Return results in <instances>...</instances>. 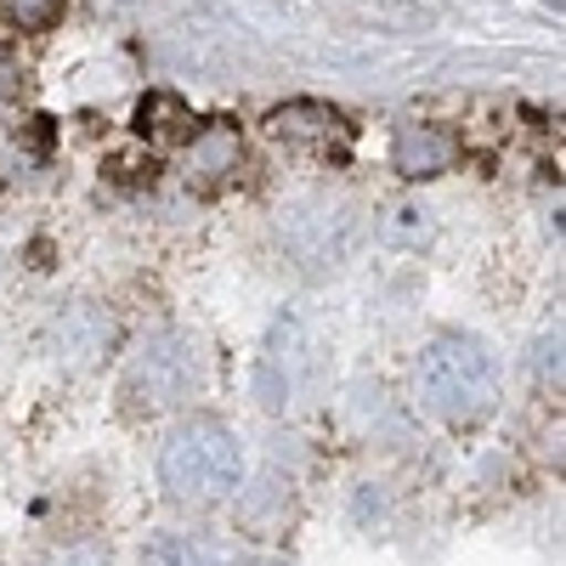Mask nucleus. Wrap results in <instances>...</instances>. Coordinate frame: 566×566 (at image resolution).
Wrapping results in <instances>:
<instances>
[{"label": "nucleus", "mask_w": 566, "mask_h": 566, "mask_svg": "<svg viewBox=\"0 0 566 566\" xmlns=\"http://www.w3.org/2000/svg\"><path fill=\"white\" fill-rule=\"evenodd\" d=\"M18 85H23L18 63H12V57H0V97H18Z\"/></svg>", "instance_id": "9b49d317"}, {"label": "nucleus", "mask_w": 566, "mask_h": 566, "mask_svg": "<svg viewBox=\"0 0 566 566\" xmlns=\"http://www.w3.org/2000/svg\"><path fill=\"white\" fill-rule=\"evenodd\" d=\"M227 170H239V136H232L227 125H210V130H199L193 136V176L199 187H216Z\"/></svg>", "instance_id": "0eeeda50"}, {"label": "nucleus", "mask_w": 566, "mask_h": 566, "mask_svg": "<svg viewBox=\"0 0 566 566\" xmlns=\"http://www.w3.org/2000/svg\"><path fill=\"white\" fill-rule=\"evenodd\" d=\"M419 402L448 424H482L499 408V363L476 335H437L419 352Z\"/></svg>", "instance_id": "f03ea898"}, {"label": "nucleus", "mask_w": 566, "mask_h": 566, "mask_svg": "<svg viewBox=\"0 0 566 566\" xmlns=\"http://www.w3.org/2000/svg\"><path fill=\"white\" fill-rule=\"evenodd\" d=\"M159 482L176 504H193V510H210V504H227L244 482V453H239V437L227 431L221 419L199 413V419H181L176 431L165 437L159 448Z\"/></svg>", "instance_id": "f257e3e1"}, {"label": "nucleus", "mask_w": 566, "mask_h": 566, "mask_svg": "<svg viewBox=\"0 0 566 566\" xmlns=\"http://www.w3.org/2000/svg\"><path fill=\"white\" fill-rule=\"evenodd\" d=\"M205 380V352L193 335H181V328H165L154 335L130 357V374H125V408L130 413H159V408H176L199 391Z\"/></svg>", "instance_id": "7ed1b4c3"}, {"label": "nucleus", "mask_w": 566, "mask_h": 566, "mask_svg": "<svg viewBox=\"0 0 566 566\" xmlns=\"http://www.w3.org/2000/svg\"><path fill=\"white\" fill-rule=\"evenodd\" d=\"M255 566H283V560H255Z\"/></svg>", "instance_id": "f8f14e48"}, {"label": "nucleus", "mask_w": 566, "mask_h": 566, "mask_svg": "<svg viewBox=\"0 0 566 566\" xmlns=\"http://www.w3.org/2000/svg\"><path fill=\"white\" fill-rule=\"evenodd\" d=\"M136 130L159 142V148H176V142H193L205 125L193 119V108H187L176 91H148V97L136 103Z\"/></svg>", "instance_id": "39448f33"}, {"label": "nucleus", "mask_w": 566, "mask_h": 566, "mask_svg": "<svg viewBox=\"0 0 566 566\" xmlns=\"http://www.w3.org/2000/svg\"><path fill=\"white\" fill-rule=\"evenodd\" d=\"M52 566H108V555L103 549H63Z\"/></svg>", "instance_id": "9d476101"}, {"label": "nucleus", "mask_w": 566, "mask_h": 566, "mask_svg": "<svg viewBox=\"0 0 566 566\" xmlns=\"http://www.w3.org/2000/svg\"><path fill=\"white\" fill-rule=\"evenodd\" d=\"M453 159H459V136L442 130V125H402L397 142H391V165L413 181L453 170Z\"/></svg>", "instance_id": "20e7f679"}, {"label": "nucleus", "mask_w": 566, "mask_h": 566, "mask_svg": "<svg viewBox=\"0 0 566 566\" xmlns=\"http://www.w3.org/2000/svg\"><path fill=\"white\" fill-rule=\"evenodd\" d=\"M63 18V0H0V23L18 34H45Z\"/></svg>", "instance_id": "1a4fd4ad"}, {"label": "nucleus", "mask_w": 566, "mask_h": 566, "mask_svg": "<svg viewBox=\"0 0 566 566\" xmlns=\"http://www.w3.org/2000/svg\"><path fill=\"white\" fill-rule=\"evenodd\" d=\"M142 566H221V555L193 533H159L142 549Z\"/></svg>", "instance_id": "6e6552de"}, {"label": "nucleus", "mask_w": 566, "mask_h": 566, "mask_svg": "<svg viewBox=\"0 0 566 566\" xmlns=\"http://www.w3.org/2000/svg\"><path fill=\"white\" fill-rule=\"evenodd\" d=\"M266 130L283 142H328V136H346V114L328 103H283L266 114Z\"/></svg>", "instance_id": "423d86ee"}]
</instances>
